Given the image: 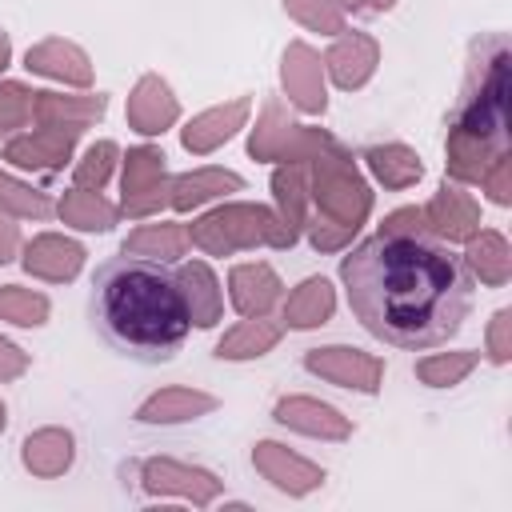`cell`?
I'll list each match as a JSON object with an SVG mask.
<instances>
[{
    "label": "cell",
    "mask_w": 512,
    "mask_h": 512,
    "mask_svg": "<svg viewBox=\"0 0 512 512\" xmlns=\"http://www.w3.org/2000/svg\"><path fill=\"white\" fill-rule=\"evenodd\" d=\"M344 4H352V8H388L392 0H344Z\"/></svg>",
    "instance_id": "43"
},
{
    "label": "cell",
    "mask_w": 512,
    "mask_h": 512,
    "mask_svg": "<svg viewBox=\"0 0 512 512\" xmlns=\"http://www.w3.org/2000/svg\"><path fill=\"white\" fill-rule=\"evenodd\" d=\"M252 464L264 472V480H272V484H276L280 492H288V496H304V492H312V488L324 484V468H316V464L292 456L288 448H280V444H272V440H260V444L252 448Z\"/></svg>",
    "instance_id": "9"
},
{
    "label": "cell",
    "mask_w": 512,
    "mask_h": 512,
    "mask_svg": "<svg viewBox=\"0 0 512 512\" xmlns=\"http://www.w3.org/2000/svg\"><path fill=\"white\" fill-rule=\"evenodd\" d=\"M328 148H336V140H332L328 132H320V128H300V124L280 120V108H276V104L264 108V120H260V128H256L252 140H248V152H252L256 160H292V164L312 160L316 152H328Z\"/></svg>",
    "instance_id": "6"
},
{
    "label": "cell",
    "mask_w": 512,
    "mask_h": 512,
    "mask_svg": "<svg viewBox=\"0 0 512 512\" xmlns=\"http://www.w3.org/2000/svg\"><path fill=\"white\" fill-rule=\"evenodd\" d=\"M280 300V276L268 264L232 268V304L240 316H264Z\"/></svg>",
    "instance_id": "18"
},
{
    "label": "cell",
    "mask_w": 512,
    "mask_h": 512,
    "mask_svg": "<svg viewBox=\"0 0 512 512\" xmlns=\"http://www.w3.org/2000/svg\"><path fill=\"white\" fill-rule=\"evenodd\" d=\"M0 208H8V212H16V216H36V220L52 216V200H48L44 192H36V188L12 180L8 172H0Z\"/></svg>",
    "instance_id": "35"
},
{
    "label": "cell",
    "mask_w": 512,
    "mask_h": 512,
    "mask_svg": "<svg viewBox=\"0 0 512 512\" xmlns=\"http://www.w3.org/2000/svg\"><path fill=\"white\" fill-rule=\"evenodd\" d=\"M76 128H56V124H40L32 136H20L4 148V160L20 164V168H60L72 156L76 144Z\"/></svg>",
    "instance_id": "11"
},
{
    "label": "cell",
    "mask_w": 512,
    "mask_h": 512,
    "mask_svg": "<svg viewBox=\"0 0 512 512\" xmlns=\"http://www.w3.org/2000/svg\"><path fill=\"white\" fill-rule=\"evenodd\" d=\"M472 244H468V268H476L488 284H504L508 280V264H512V256H508V244H504V236L500 232H480V236H468Z\"/></svg>",
    "instance_id": "32"
},
{
    "label": "cell",
    "mask_w": 512,
    "mask_h": 512,
    "mask_svg": "<svg viewBox=\"0 0 512 512\" xmlns=\"http://www.w3.org/2000/svg\"><path fill=\"white\" fill-rule=\"evenodd\" d=\"M176 116H180V104H176V96L168 92V84L160 76H144L136 84V92L128 96V124L144 136L164 132Z\"/></svg>",
    "instance_id": "14"
},
{
    "label": "cell",
    "mask_w": 512,
    "mask_h": 512,
    "mask_svg": "<svg viewBox=\"0 0 512 512\" xmlns=\"http://www.w3.org/2000/svg\"><path fill=\"white\" fill-rule=\"evenodd\" d=\"M348 308L384 344L436 348L472 312V268L424 228L420 208L392 212L340 260Z\"/></svg>",
    "instance_id": "1"
},
{
    "label": "cell",
    "mask_w": 512,
    "mask_h": 512,
    "mask_svg": "<svg viewBox=\"0 0 512 512\" xmlns=\"http://www.w3.org/2000/svg\"><path fill=\"white\" fill-rule=\"evenodd\" d=\"M216 400L208 392H196V388H164L156 392L152 400H144L136 408V420L140 424H180V420H196L204 412H212Z\"/></svg>",
    "instance_id": "19"
},
{
    "label": "cell",
    "mask_w": 512,
    "mask_h": 512,
    "mask_svg": "<svg viewBox=\"0 0 512 512\" xmlns=\"http://www.w3.org/2000/svg\"><path fill=\"white\" fill-rule=\"evenodd\" d=\"M32 100L36 92H28L24 84H0V136L32 120Z\"/></svg>",
    "instance_id": "37"
},
{
    "label": "cell",
    "mask_w": 512,
    "mask_h": 512,
    "mask_svg": "<svg viewBox=\"0 0 512 512\" xmlns=\"http://www.w3.org/2000/svg\"><path fill=\"white\" fill-rule=\"evenodd\" d=\"M444 152L448 172L464 184H480L508 156V40L500 32L472 40Z\"/></svg>",
    "instance_id": "3"
},
{
    "label": "cell",
    "mask_w": 512,
    "mask_h": 512,
    "mask_svg": "<svg viewBox=\"0 0 512 512\" xmlns=\"http://www.w3.org/2000/svg\"><path fill=\"white\" fill-rule=\"evenodd\" d=\"M240 188H244V180H240L236 172L200 168V172H188V176H176V180H172L168 204L180 208V212H188V208H196V204H204V200H212V196H220V192H240Z\"/></svg>",
    "instance_id": "22"
},
{
    "label": "cell",
    "mask_w": 512,
    "mask_h": 512,
    "mask_svg": "<svg viewBox=\"0 0 512 512\" xmlns=\"http://www.w3.org/2000/svg\"><path fill=\"white\" fill-rule=\"evenodd\" d=\"M304 368L356 392H376L384 380V360L360 352V348H312L304 352Z\"/></svg>",
    "instance_id": "8"
},
{
    "label": "cell",
    "mask_w": 512,
    "mask_h": 512,
    "mask_svg": "<svg viewBox=\"0 0 512 512\" xmlns=\"http://www.w3.org/2000/svg\"><path fill=\"white\" fill-rule=\"evenodd\" d=\"M364 160H368L372 176L380 184H388V188H408V184H416L424 176L420 156L412 148H404V144H376V148L364 152Z\"/></svg>",
    "instance_id": "27"
},
{
    "label": "cell",
    "mask_w": 512,
    "mask_h": 512,
    "mask_svg": "<svg viewBox=\"0 0 512 512\" xmlns=\"http://www.w3.org/2000/svg\"><path fill=\"white\" fill-rule=\"evenodd\" d=\"M276 340H280V324L256 316V320H244L240 328H232V332L216 344V356H220V360H252V356H264Z\"/></svg>",
    "instance_id": "29"
},
{
    "label": "cell",
    "mask_w": 512,
    "mask_h": 512,
    "mask_svg": "<svg viewBox=\"0 0 512 512\" xmlns=\"http://www.w3.org/2000/svg\"><path fill=\"white\" fill-rule=\"evenodd\" d=\"M336 308V296H332V284L324 276H308L284 304V320L288 328H316L332 316Z\"/></svg>",
    "instance_id": "25"
},
{
    "label": "cell",
    "mask_w": 512,
    "mask_h": 512,
    "mask_svg": "<svg viewBox=\"0 0 512 512\" xmlns=\"http://www.w3.org/2000/svg\"><path fill=\"white\" fill-rule=\"evenodd\" d=\"M508 324H512V320H508V308H500V312L492 316V332H488V340H492V360H496V364H504L508 352H512V348H508Z\"/></svg>",
    "instance_id": "40"
},
{
    "label": "cell",
    "mask_w": 512,
    "mask_h": 512,
    "mask_svg": "<svg viewBox=\"0 0 512 512\" xmlns=\"http://www.w3.org/2000/svg\"><path fill=\"white\" fill-rule=\"evenodd\" d=\"M72 464V436L64 428H40L24 440V468L36 476H60Z\"/></svg>",
    "instance_id": "26"
},
{
    "label": "cell",
    "mask_w": 512,
    "mask_h": 512,
    "mask_svg": "<svg viewBox=\"0 0 512 512\" xmlns=\"http://www.w3.org/2000/svg\"><path fill=\"white\" fill-rule=\"evenodd\" d=\"M184 248H188V232L180 224H148L124 240V252L148 256V260H168V256H180Z\"/></svg>",
    "instance_id": "31"
},
{
    "label": "cell",
    "mask_w": 512,
    "mask_h": 512,
    "mask_svg": "<svg viewBox=\"0 0 512 512\" xmlns=\"http://www.w3.org/2000/svg\"><path fill=\"white\" fill-rule=\"evenodd\" d=\"M284 88L304 112H324V80H320V56L308 44H288L284 52Z\"/></svg>",
    "instance_id": "15"
},
{
    "label": "cell",
    "mask_w": 512,
    "mask_h": 512,
    "mask_svg": "<svg viewBox=\"0 0 512 512\" xmlns=\"http://www.w3.org/2000/svg\"><path fill=\"white\" fill-rule=\"evenodd\" d=\"M420 216H424V228L432 236H440V240H468L480 228L476 200L468 192H460V188H448V184L428 200V208H420Z\"/></svg>",
    "instance_id": "10"
},
{
    "label": "cell",
    "mask_w": 512,
    "mask_h": 512,
    "mask_svg": "<svg viewBox=\"0 0 512 512\" xmlns=\"http://www.w3.org/2000/svg\"><path fill=\"white\" fill-rule=\"evenodd\" d=\"M284 4H288V12H292L296 20H304L308 28H324V32H340V28H344L340 8L328 4V0H284Z\"/></svg>",
    "instance_id": "38"
},
{
    "label": "cell",
    "mask_w": 512,
    "mask_h": 512,
    "mask_svg": "<svg viewBox=\"0 0 512 512\" xmlns=\"http://www.w3.org/2000/svg\"><path fill=\"white\" fill-rule=\"evenodd\" d=\"M192 244H200L204 252L212 256H228L236 248H252V244H276V248H288V232L284 224L260 208V204H228V208H216L208 216H200L188 232Z\"/></svg>",
    "instance_id": "5"
},
{
    "label": "cell",
    "mask_w": 512,
    "mask_h": 512,
    "mask_svg": "<svg viewBox=\"0 0 512 512\" xmlns=\"http://www.w3.org/2000/svg\"><path fill=\"white\" fill-rule=\"evenodd\" d=\"M284 428H296L304 436H324V440H344L352 436V424L348 416H340L332 404H320V400H308V396H284L272 412Z\"/></svg>",
    "instance_id": "12"
},
{
    "label": "cell",
    "mask_w": 512,
    "mask_h": 512,
    "mask_svg": "<svg viewBox=\"0 0 512 512\" xmlns=\"http://www.w3.org/2000/svg\"><path fill=\"white\" fill-rule=\"evenodd\" d=\"M24 64L32 72H44V76H56V80H68V84H88L92 80L88 56L76 44H64V40H44V44L28 48Z\"/></svg>",
    "instance_id": "21"
},
{
    "label": "cell",
    "mask_w": 512,
    "mask_h": 512,
    "mask_svg": "<svg viewBox=\"0 0 512 512\" xmlns=\"http://www.w3.org/2000/svg\"><path fill=\"white\" fill-rule=\"evenodd\" d=\"M4 424H8V416H4V404H0V432H4Z\"/></svg>",
    "instance_id": "45"
},
{
    "label": "cell",
    "mask_w": 512,
    "mask_h": 512,
    "mask_svg": "<svg viewBox=\"0 0 512 512\" xmlns=\"http://www.w3.org/2000/svg\"><path fill=\"white\" fill-rule=\"evenodd\" d=\"M16 248H20V232H16V224H8L0 216V264H8L16 256Z\"/></svg>",
    "instance_id": "42"
},
{
    "label": "cell",
    "mask_w": 512,
    "mask_h": 512,
    "mask_svg": "<svg viewBox=\"0 0 512 512\" xmlns=\"http://www.w3.org/2000/svg\"><path fill=\"white\" fill-rule=\"evenodd\" d=\"M172 180L164 176V152L160 148H132L124 156V212L148 216L168 200Z\"/></svg>",
    "instance_id": "7"
},
{
    "label": "cell",
    "mask_w": 512,
    "mask_h": 512,
    "mask_svg": "<svg viewBox=\"0 0 512 512\" xmlns=\"http://www.w3.org/2000/svg\"><path fill=\"white\" fill-rule=\"evenodd\" d=\"M272 192H276V204H280V224L288 232V240L300 236L304 228V196H308V184H304V168L300 164H288V168H276L272 176Z\"/></svg>",
    "instance_id": "28"
},
{
    "label": "cell",
    "mask_w": 512,
    "mask_h": 512,
    "mask_svg": "<svg viewBox=\"0 0 512 512\" xmlns=\"http://www.w3.org/2000/svg\"><path fill=\"white\" fill-rule=\"evenodd\" d=\"M24 368H28V352H20L12 340H4V336H0V380L20 376Z\"/></svg>",
    "instance_id": "41"
},
{
    "label": "cell",
    "mask_w": 512,
    "mask_h": 512,
    "mask_svg": "<svg viewBox=\"0 0 512 512\" xmlns=\"http://www.w3.org/2000/svg\"><path fill=\"white\" fill-rule=\"evenodd\" d=\"M60 216H64V224L84 228V232H108L116 224V208L100 192H80V188L76 192H64Z\"/></svg>",
    "instance_id": "30"
},
{
    "label": "cell",
    "mask_w": 512,
    "mask_h": 512,
    "mask_svg": "<svg viewBox=\"0 0 512 512\" xmlns=\"http://www.w3.org/2000/svg\"><path fill=\"white\" fill-rule=\"evenodd\" d=\"M116 144L112 140H100V144H92L88 152H84V160L76 164V188H100L108 176H112V164H116Z\"/></svg>",
    "instance_id": "36"
},
{
    "label": "cell",
    "mask_w": 512,
    "mask_h": 512,
    "mask_svg": "<svg viewBox=\"0 0 512 512\" xmlns=\"http://www.w3.org/2000/svg\"><path fill=\"white\" fill-rule=\"evenodd\" d=\"M8 56H12V44H8V36H4V32H0V68H4V64H8Z\"/></svg>",
    "instance_id": "44"
},
{
    "label": "cell",
    "mask_w": 512,
    "mask_h": 512,
    "mask_svg": "<svg viewBox=\"0 0 512 512\" xmlns=\"http://www.w3.org/2000/svg\"><path fill=\"white\" fill-rule=\"evenodd\" d=\"M0 320L24 324V328L44 324L48 320V296H40L32 288H20V284H4L0 288Z\"/></svg>",
    "instance_id": "33"
},
{
    "label": "cell",
    "mask_w": 512,
    "mask_h": 512,
    "mask_svg": "<svg viewBox=\"0 0 512 512\" xmlns=\"http://www.w3.org/2000/svg\"><path fill=\"white\" fill-rule=\"evenodd\" d=\"M140 472H144V488L148 492H180L192 504H208L220 492V480L212 472L188 468V464H176V460H148Z\"/></svg>",
    "instance_id": "13"
},
{
    "label": "cell",
    "mask_w": 512,
    "mask_h": 512,
    "mask_svg": "<svg viewBox=\"0 0 512 512\" xmlns=\"http://www.w3.org/2000/svg\"><path fill=\"white\" fill-rule=\"evenodd\" d=\"M312 160H316V164H312V172H316V180H312V200H316V208H320L316 220L356 232V228L364 224L368 208H372V192H368V184L356 176L352 156L336 144V148H328V152H316Z\"/></svg>",
    "instance_id": "4"
},
{
    "label": "cell",
    "mask_w": 512,
    "mask_h": 512,
    "mask_svg": "<svg viewBox=\"0 0 512 512\" xmlns=\"http://www.w3.org/2000/svg\"><path fill=\"white\" fill-rule=\"evenodd\" d=\"M84 264V248L76 240H64V236H36L28 248H24V268L32 276H44V280H72Z\"/></svg>",
    "instance_id": "17"
},
{
    "label": "cell",
    "mask_w": 512,
    "mask_h": 512,
    "mask_svg": "<svg viewBox=\"0 0 512 512\" xmlns=\"http://www.w3.org/2000/svg\"><path fill=\"white\" fill-rule=\"evenodd\" d=\"M248 116V100H232L228 108H212L204 116H196L188 128H184V148L188 152H212L220 140H228Z\"/></svg>",
    "instance_id": "23"
},
{
    "label": "cell",
    "mask_w": 512,
    "mask_h": 512,
    "mask_svg": "<svg viewBox=\"0 0 512 512\" xmlns=\"http://www.w3.org/2000/svg\"><path fill=\"white\" fill-rule=\"evenodd\" d=\"M88 312L96 332L128 360L164 364L172 360L192 328V312L180 276L160 260L120 252L92 276Z\"/></svg>",
    "instance_id": "2"
},
{
    "label": "cell",
    "mask_w": 512,
    "mask_h": 512,
    "mask_svg": "<svg viewBox=\"0 0 512 512\" xmlns=\"http://www.w3.org/2000/svg\"><path fill=\"white\" fill-rule=\"evenodd\" d=\"M476 364V352H448V356H428L416 364V376L428 384V388H448L456 384L460 376H468Z\"/></svg>",
    "instance_id": "34"
},
{
    "label": "cell",
    "mask_w": 512,
    "mask_h": 512,
    "mask_svg": "<svg viewBox=\"0 0 512 512\" xmlns=\"http://www.w3.org/2000/svg\"><path fill=\"white\" fill-rule=\"evenodd\" d=\"M176 276H180V288H184V300H188L192 320L200 328H212L220 320V288H216V276L208 272V264L188 260Z\"/></svg>",
    "instance_id": "24"
},
{
    "label": "cell",
    "mask_w": 512,
    "mask_h": 512,
    "mask_svg": "<svg viewBox=\"0 0 512 512\" xmlns=\"http://www.w3.org/2000/svg\"><path fill=\"white\" fill-rule=\"evenodd\" d=\"M108 100L96 96H56V92H36L32 100V120L36 124H56V128H76L84 132L96 116H104Z\"/></svg>",
    "instance_id": "16"
},
{
    "label": "cell",
    "mask_w": 512,
    "mask_h": 512,
    "mask_svg": "<svg viewBox=\"0 0 512 512\" xmlns=\"http://www.w3.org/2000/svg\"><path fill=\"white\" fill-rule=\"evenodd\" d=\"M508 172H512V164H508V156H504V160H496V164L488 168V176L480 180V184H488V196H492L496 204H508Z\"/></svg>",
    "instance_id": "39"
},
{
    "label": "cell",
    "mask_w": 512,
    "mask_h": 512,
    "mask_svg": "<svg viewBox=\"0 0 512 512\" xmlns=\"http://www.w3.org/2000/svg\"><path fill=\"white\" fill-rule=\"evenodd\" d=\"M324 64H328V72H332V80L340 88H360L372 76V68H376V44L368 36L352 32V36H344V40L332 44V52L324 56Z\"/></svg>",
    "instance_id": "20"
}]
</instances>
